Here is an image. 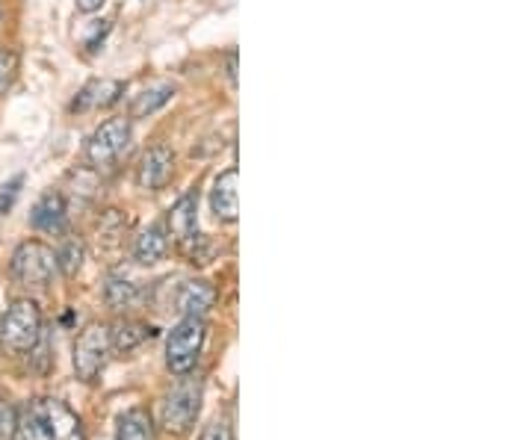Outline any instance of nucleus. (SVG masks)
I'll return each mask as SVG.
<instances>
[{
	"label": "nucleus",
	"instance_id": "f257e3e1",
	"mask_svg": "<svg viewBox=\"0 0 532 440\" xmlns=\"http://www.w3.org/2000/svg\"><path fill=\"white\" fill-rule=\"evenodd\" d=\"M12 440H83V420L63 399L39 396L15 414Z\"/></svg>",
	"mask_w": 532,
	"mask_h": 440
},
{
	"label": "nucleus",
	"instance_id": "f03ea898",
	"mask_svg": "<svg viewBox=\"0 0 532 440\" xmlns=\"http://www.w3.org/2000/svg\"><path fill=\"white\" fill-rule=\"evenodd\" d=\"M201 396H204V384L199 376L187 373V376H178L175 387L163 396V405H160V426L169 432V435H190L196 420H199L201 411Z\"/></svg>",
	"mask_w": 532,
	"mask_h": 440
},
{
	"label": "nucleus",
	"instance_id": "7ed1b4c3",
	"mask_svg": "<svg viewBox=\"0 0 532 440\" xmlns=\"http://www.w3.org/2000/svg\"><path fill=\"white\" fill-rule=\"evenodd\" d=\"M42 311L33 299H18L0 316V346L9 349L12 355L33 352L39 337H42Z\"/></svg>",
	"mask_w": 532,
	"mask_h": 440
},
{
	"label": "nucleus",
	"instance_id": "20e7f679",
	"mask_svg": "<svg viewBox=\"0 0 532 440\" xmlns=\"http://www.w3.org/2000/svg\"><path fill=\"white\" fill-rule=\"evenodd\" d=\"M207 340V322L199 316H184L166 337V367L172 376H187L196 370Z\"/></svg>",
	"mask_w": 532,
	"mask_h": 440
},
{
	"label": "nucleus",
	"instance_id": "39448f33",
	"mask_svg": "<svg viewBox=\"0 0 532 440\" xmlns=\"http://www.w3.org/2000/svg\"><path fill=\"white\" fill-rule=\"evenodd\" d=\"M9 272L21 287H48L57 272L54 249L42 240H24L9 260Z\"/></svg>",
	"mask_w": 532,
	"mask_h": 440
},
{
	"label": "nucleus",
	"instance_id": "423d86ee",
	"mask_svg": "<svg viewBox=\"0 0 532 440\" xmlns=\"http://www.w3.org/2000/svg\"><path fill=\"white\" fill-rule=\"evenodd\" d=\"M110 358V325H89L74 343V373L83 384H95Z\"/></svg>",
	"mask_w": 532,
	"mask_h": 440
},
{
	"label": "nucleus",
	"instance_id": "0eeeda50",
	"mask_svg": "<svg viewBox=\"0 0 532 440\" xmlns=\"http://www.w3.org/2000/svg\"><path fill=\"white\" fill-rule=\"evenodd\" d=\"M131 148V122L128 119H107L89 136L86 157L95 169H110L122 154Z\"/></svg>",
	"mask_w": 532,
	"mask_h": 440
},
{
	"label": "nucleus",
	"instance_id": "6e6552de",
	"mask_svg": "<svg viewBox=\"0 0 532 440\" xmlns=\"http://www.w3.org/2000/svg\"><path fill=\"white\" fill-rule=\"evenodd\" d=\"M172 172H175V154H172V148L154 145V148H148L142 154V160L136 166V184L142 189H148V192H154V189H163L169 184Z\"/></svg>",
	"mask_w": 532,
	"mask_h": 440
},
{
	"label": "nucleus",
	"instance_id": "1a4fd4ad",
	"mask_svg": "<svg viewBox=\"0 0 532 440\" xmlns=\"http://www.w3.org/2000/svg\"><path fill=\"white\" fill-rule=\"evenodd\" d=\"M169 222V231L172 237L178 240V246L190 249L196 240H199V195L196 192H187L166 216Z\"/></svg>",
	"mask_w": 532,
	"mask_h": 440
},
{
	"label": "nucleus",
	"instance_id": "9d476101",
	"mask_svg": "<svg viewBox=\"0 0 532 440\" xmlns=\"http://www.w3.org/2000/svg\"><path fill=\"white\" fill-rule=\"evenodd\" d=\"M68 222L66 198L60 192H45L33 210H30V225L42 234H63Z\"/></svg>",
	"mask_w": 532,
	"mask_h": 440
},
{
	"label": "nucleus",
	"instance_id": "9b49d317",
	"mask_svg": "<svg viewBox=\"0 0 532 440\" xmlns=\"http://www.w3.org/2000/svg\"><path fill=\"white\" fill-rule=\"evenodd\" d=\"M122 83L119 80H92L80 89V95L74 98L71 110L74 113H86V110H101V107H113L122 95Z\"/></svg>",
	"mask_w": 532,
	"mask_h": 440
},
{
	"label": "nucleus",
	"instance_id": "f8f14e48",
	"mask_svg": "<svg viewBox=\"0 0 532 440\" xmlns=\"http://www.w3.org/2000/svg\"><path fill=\"white\" fill-rule=\"evenodd\" d=\"M237 169H225L210 192V207H213V216L222 219V222H237Z\"/></svg>",
	"mask_w": 532,
	"mask_h": 440
},
{
	"label": "nucleus",
	"instance_id": "ddd939ff",
	"mask_svg": "<svg viewBox=\"0 0 532 440\" xmlns=\"http://www.w3.org/2000/svg\"><path fill=\"white\" fill-rule=\"evenodd\" d=\"M157 328L136 322V319H122L110 328V352L116 355H131L133 349H139L148 337H154Z\"/></svg>",
	"mask_w": 532,
	"mask_h": 440
},
{
	"label": "nucleus",
	"instance_id": "4468645a",
	"mask_svg": "<svg viewBox=\"0 0 532 440\" xmlns=\"http://www.w3.org/2000/svg\"><path fill=\"white\" fill-rule=\"evenodd\" d=\"M216 305V290L210 281H187L178 293V308L184 316H204L210 314V308Z\"/></svg>",
	"mask_w": 532,
	"mask_h": 440
},
{
	"label": "nucleus",
	"instance_id": "2eb2a0df",
	"mask_svg": "<svg viewBox=\"0 0 532 440\" xmlns=\"http://www.w3.org/2000/svg\"><path fill=\"white\" fill-rule=\"evenodd\" d=\"M169 252V237H166V228L163 225H151L148 231H142L133 243V257L136 263L142 266H154L160 263Z\"/></svg>",
	"mask_w": 532,
	"mask_h": 440
},
{
	"label": "nucleus",
	"instance_id": "dca6fc26",
	"mask_svg": "<svg viewBox=\"0 0 532 440\" xmlns=\"http://www.w3.org/2000/svg\"><path fill=\"white\" fill-rule=\"evenodd\" d=\"M116 440H154V423L145 408H128L116 423Z\"/></svg>",
	"mask_w": 532,
	"mask_h": 440
},
{
	"label": "nucleus",
	"instance_id": "f3484780",
	"mask_svg": "<svg viewBox=\"0 0 532 440\" xmlns=\"http://www.w3.org/2000/svg\"><path fill=\"white\" fill-rule=\"evenodd\" d=\"M175 98V86L172 83H157V86H148L145 92H139L131 104V119H145L151 113H157L160 107H166L169 101Z\"/></svg>",
	"mask_w": 532,
	"mask_h": 440
},
{
	"label": "nucleus",
	"instance_id": "a211bd4d",
	"mask_svg": "<svg viewBox=\"0 0 532 440\" xmlns=\"http://www.w3.org/2000/svg\"><path fill=\"white\" fill-rule=\"evenodd\" d=\"M104 302L113 311H128L139 302V284L131 281L128 275H110L107 287H104Z\"/></svg>",
	"mask_w": 532,
	"mask_h": 440
},
{
	"label": "nucleus",
	"instance_id": "6ab92c4d",
	"mask_svg": "<svg viewBox=\"0 0 532 440\" xmlns=\"http://www.w3.org/2000/svg\"><path fill=\"white\" fill-rule=\"evenodd\" d=\"M57 269L66 275V278H74L77 272H80V266H83V260H86V246L80 243V240H66L57 252Z\"/></svg>",
	"mask_w": 532,
	"mask_h": 440
},
{
	"label": "nucleus",
	"instance_id": "aec40b11",
	"mask_svg": "<svg viewBox=\"0 0 532 440\" xmlns=\"http://www.w3.org/2000/svg\"><path fill=\"white\" fill-rule=\"evenodd\" d=\"M18 71V54L15 51H0V92H6L15 80Z\"/></svg>",
	"mask_w": 532,
	"mask_h": 440
},
{
	"label": "nucleus",
	"instance_id": "412c9836",
	"mask_svg": "<svg viewBox=\"0 0 532 440\" xmlns=\"http://www.w3.org/2000/svg\"><path fill=\"white\" fill-rule=\"evenodd\" d=\"M21 187H24V175H15L12 181H6V184L0 187V216L12 210L15 198L21 195Z\"/></svg>",
	"mask_w": 532,
	"mask_h": 440
},
{
	"label": "nucleus",
	"instance_id": "4be33fe9",
	"mask_svg": "<svg viewBox=\"0 0 532 440\" xmlns=\"http://www.w3.org/2000/svg\"><path fill=\"white\" fill-rule=\"evenodd\" d=\"M15 405H9L6 399H0V440L15 438Z\"/></svg>",
	"mask_w": 532,
	"mask_h": 440
},
{
	"label": "nucleus",
	"instance_id": "5701e85b",
	"mask_svg": "<svg viewBox=\"0 0 532 440\" xmlns=\"http://www.w3.org/2000/svg\"><path fill=\"white\" fill-rule=\"evenodd\" d=\"M199 440H237V438H234V429H231L228 420H213L210 426H204V432H201Z\"/></svg>",
	"mask_w": 532,
	"mask_h": 440
},
{
	"label": "nucleus",
	"instance_id": "b1692460",
	"mask_svg": "<svg viewBox=\"0 0 532 440\" xmlns=\"http://www.w3.org/2000/svg\"><path fill=\"white\" fill-rule=\"evenodd\" d=\"M104 3H107V0H77V9L86 12V15H92V12H98Z\"/></svg>",
	"mask_w": 532,
	"mask_h": 440
},
{
	"label": "nucleus",
	"instance_id": "393cba45",
	"mask_svg": "<svg viewBox=\"0 0 532 440\" xmlns=\"http://www.w3.org/2000/svg\"><path fill=\"white\" fill-rule=\"evenodd\" d=\"M228 77H231V83H237V54L228 57Z\"/></svg>",
	"mask_w": 532,
	"mask_h": 440
},
{
	"label": "nucleus",
	"instance_id": "a878e982",
	"mask_svg": "<svg viewBox=\"0 0 532 440\" xmlns=\"http://www.w3.org/2000/svg\"><path fill=\"white\" fill-rule=\"evenodd\" d=\"M0 18H3V6H0Z\"/></svg>",
	"mask_w": 532,
	"mask_h": 440
}]
</instances>
